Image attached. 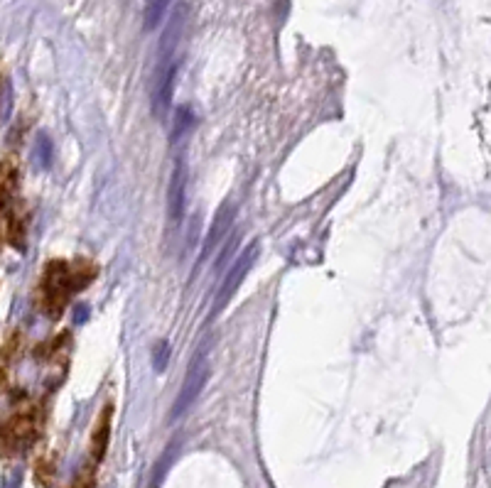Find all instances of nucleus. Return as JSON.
Masks as SVG:
<instances>
[{"instance_id": "obj_2", "label": "nucleus", "mask_w": 491, "mask_h": 488, "mask_svg": "<svg viewBox=\"0 0 491 488\" xmlns=\"http://www.w3.org/2000/svg\"><path fill=\"white\" fill-rule=\"evenodd\" d=\"M207 378H209V365H207V356L197 354L192 361V365L187 368L185 383L180 388V395H177L175 405H172V412H169V422L180 420L187 410L197 403V398L202 395L204 385H207Z\"/></svg>"}, {"instance_id": "obj_4", "label": "nucleus", "mask_w": 491, "mask_h": 488, "mask_svg": "<svg viewBox=\"0 0 491 488\" xmlns=\"http://www.w3.org/2000/svg\"><path fill=\"white\" fill-rule=\"evenodd\" d=\"M185 204H187V162L177 160L172 177L167 187V216L172 224H180L185 219Z\"/></svg>"}, {"instance_id": "obj_5", "label": "nucleus", "mask_w": 491, "mask_h": 488, "mask_svg": "<svg viewBox=\"0 0 491 488\" xmlns=\"http://www.w3.org/2000/svg\"><path fill=\"white\" fill-rule=\"evenodd\" d=\"M187 25V6L180 3V6L172 10L167 25L163 30V37H160V56L158 59H165V56H177V47H180L182 32H185Z\"/></svg>"}, {"instance_id": "obj_7", "label": "nucleus", "mask_w": 491, "mask_h": 488, "mask_svg": "<svg viewBox=\"0 0 491 488\" xmlns=\"http://www.w3.org/2000/svg\"><path fill=\"white\" fill-rule=\"evenodd\" d=\"M108 437H111V407L103 410L96 427H94V437H91V456H94V461L103 459L108 447Z\"/></svg>"}, {"instance_id": "obj_10", "label": "nucleus", "mask_w": 491, "mask_h": 488, "mask_svg": "<svg viewBox=\"0 0 491 488\" xmlns=\"http://www.w3.org/2000/svg\"><path fill=\"white\" fill-rule=\"evenodd\" d=\"M194 125V116H192V111L189 108H180L177 111V120H175V130H172V138H180V135H185V130L187 128H192Z\"/></svg>"}, {"instance_id": "obj_11", "label": "nucleus", "mask_w": 491, "mask_h": 488, "mask_svg": "<svg viewBox=\"0 0 491 488\" xmlns=\"http://www.w3.org/2000/svg\"><path fill=\"white\" fill-rule=\"evenodd\" d=\"M167 359H169V343L167 341H160L155 343V351H153V368L158 373H163L167 368Z\"/></svg>"}, {"instance_id": "obj_12", "label": "nucleus", "mask_w": 491, "mask_h": 488, "mask_svg": "<svg viewBox=\"0 0 491 488\" xmlns=\"http://www.w3.org/2000/svg\"><path fill=\"white\" fill-rule=\"evenodd\" d=\"M20 483H23V471H20V469H15V471L8 474L3 488H20Z\"/></svg>"}, {"instance_id": "obj_1", "label": "nucleus", "mask_w": 491, "mask_h": 488, "mask_svg": "<svg viewBox=\"0 0 491 488\" xmlns=\"http://www.w3.org/2000/svg\"><path fill=\"white\" fill-rule=\"evenodd\" d=\"M258 253H260V243L258 241L249 243V246L243 248V253L236 258V263L231 265V270L226 273L224 282H221L219 292H216V299H214V304H211V319L219 315L221 309L229 304V299H231L233 295L238 292L241 282L246 280V275H249V270L253 268L255 258H258Z\"/></svg>"}, {"instance_id": "obj_8", "label": "nucleus", "mask_w": 491, "mask_h": 488, "mask_svg": "<svg viewBox=\"0 0 491 488\" xmlns=\"http://www.w3.org/2000/svg\"><path fill=\"white\" fill-rule=\"evenodd\" d=\"M169 3H172V0H147L145 12H143V25H145V30H155L160 23H163Z\"/></svg>"}, {"instance_id": "obj_9", "label": "nucleus", "mask_w": 491, "mask_h": 488, "mask_svg": "<svg viewBox=\"0 0 491 488\" xmlns=\"http://www.w3.org/2000/svg\"><path fill=\"white\" fill-rule=\"evenodd\" d=\"M52 140L47 138V135H40L37 138V142H34V150H32V160H34V165L40 169H47L52 165Z\"/></svg>"}, {"instance_id": "obj_6", "label": "nucleus", "mask_w": 491, "mask_h": 488, "mask_svg": "<svg viewBox=\"0 0 491 488\" xmlns=\"http://www.w3.org/2000/svg\"><path fill=\"white\" fill-rule=\"evenodd\" d=\"M233 216H236V206H233L231 202H226L224 206L219 209V213L214 216V224H211L209 233H207V241H204V248H202V258L199 260L209 258L211 251L224 241V236L229 233V229H231L233 224Z\"/></svg>"}, {"instance_id": "obj_3", "label": "nucleus", "mask_w": 491, "mask_h": 488, "mask_svg": "<svg viewBox=\"0 0 491 488\" xmlns=\"http://www.w3.org/2000/svg\"><path fill=\"white\" fill-rule=\"evenodd\" d=\"M177 84V56H165L158 59L155 69V84H153V113L155 118L165 120L169 108H172V96H175Z\"/></svg>"}]
</instances>
